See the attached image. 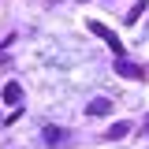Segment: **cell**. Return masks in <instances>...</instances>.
<instances>
[{"label":"cell","mask_w":149,"mask_h":149,"mask_svg":"<svg viewBox=\"0 0 149 149\" xmlns=\"http://www.w3.org/2000/svg\"><path fill=\"white\" fill-rule=\"evenodd\" d=\"M90 34H93V37H101V41L108 45L112 52H116V60H123V49H127V45H123V41L116 37V30H108L104 22H90Z\"/></svg>","instance_id":"6da1fadb"},{"label":"cell","mask_w":149,"mask_h":149,"mask_svg":"<svg viewBox=\"0 0 149 149\" xmlns=\"http://www.w3.org/2000/svg\"><path fill=\"white\" fill-rule=\"evenodd\" d=\"M116 71L127 74V78H146V67H138V63H130V60H116Z\"/></svg>","instance_id":"7a4b0ae2"},{"label":"cell","mask_w":149,"mask_h":149,"mask_svg":"<svg viewBox=\"0 0 149 149\" xmlns=\"http://www.w3.org/2000/svg\"><path fill=\"white\" fill-rule=\"evenodd\" d=\"M86 112H90V116H108V112H112V101H108V97H93L90 104H86Z\"/></svg>","instance_id":"3957f363"},{"label":"cell","mask_w":149,"mask_h":149,"mask_svg":"<svg viewBox=\"0 0 149 149\" xmlns=\"http://www.w3.org/2000/svg\"><path fill=\"white\" fill-rule=\"evenodd\" d=\"M0 97H4V104H19V101H22V86H19V82H8Z\"/></svg>","instance_id":"277c9868"},{"label":"cell","mask_w":149,"mask_h":149,"mask_svg":"<svg viewBox=\"0 0 149 149\" xmlns=\"http://www.w3.org/2000/svg\"><path fill=\"white\" fill-rule=\"evenodd\" d=\"M127 134H130V123H127V119H119V123H112V127H108V134H104V138L119 142V138H127Z\"/></svg>","instance_id":"5b68a950"},{"label":"cell","mask_w":149,"mask_h":149,"mask_svg":"<svg viewBox=\"0 0 149 149\" xmlns=\"http://www.w3.org/2000/svg\"><path fill=\"white\" fill-rule=\"evenodd\" d=\"M45 142H49V146H60V142H63V130L60 127H45Z\"/></svg>","instance_id":"8992f818"},{"label":"cell","mask_w":149,"mask_h":149,"mask_svg":"<svg viewBox=\"0 0 149 149\" xmlns=\"http://www.w3.org/2000/svg\"><path fill=\"white\" fill-rule=\"evenodd\" d=\"M146 15V0H138L134 8H130V15H127V22H138V19Z\"/></svg>","instance_id":"52a82bcc"}]
</instances>
